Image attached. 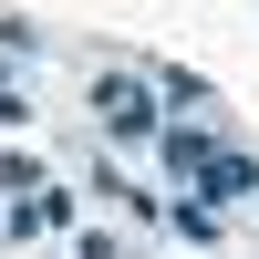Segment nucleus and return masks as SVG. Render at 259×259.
<instances>
[{
  "mask_svg": "<svg viewBox=\"0 0 259 259\" xmlns=\"http://www.w3.org/2000/svg\"><path fill=\"white\" fill-rule=\"evenodd\" d=\"M207 156H218L207 135H166V166H177V177H207Z\"/></svg>",
  "mask_w": 259,
  "mask_h": 259,
  "instance_id": "nucleus-3",
  "label": "nucleus"
},
{
  "mask_svg": "<svg viewBox=\"0 0 259 259\" xmlns=\"http://www.w3.org/2000/svg\"><path fill=\"white\" fill-rule=\"evenodd\" d=\"M94 104H104V124H114V135H145V124H156V94H145V83H124V73H104Z\"/></svg>",
  "mask_w": 259,
  "mask_h": 259,
  "instance_id": "nucleus-1",
  "label": "nucleus"
},
{
  "mask_svg": "<svg viewBox=\"0 0 259 259\" xmlns=\"http://www.w3.org/2000/svg\"><path fill=\"white\" fill-rule=\"evenodd\" d=\"M197 187H207V197H259V166H249V156H207Z\"/></svg>",
  "mask_w": 259,
  "mask_h": 259,
  "instance_id": "nucleus-2",
  "label": "nucleus"
}]
</instances>
